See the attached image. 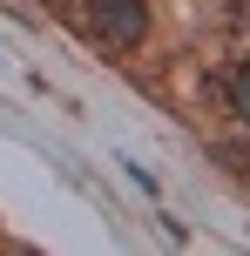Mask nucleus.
Returning <instances> with one entry per match:
<instances>
[{
  "label": "nucleus",
  "instance_id": "f257e3e1",
  "mask_svg": "<svg viewBox=\"0 0 250 256\" xmlns=\"http://www.w3.org/2000/svg\"><path fill=\"white\" fill-rule=\"evenodd\" d=\"M88 20H95V34L108 48H142V34H149V7L142 0H88Z\"/></svg>",
  "mask_w": 250,
  "mask_h": 256
},
{
  "label": "nucleus",
  "instance_id": "f03ea898",
  "mask_svg": "<svg viewBox=\"0 0 250 256\" xmlns=\"http://www.w3.org/2000/svg\"><path fill=\"white\" fill-rule=\"evenodd\" d=\"M230 94H237V115H243V122H250V61H243V68H237V81H230Z\"/></svg>",
  "mask_w": 250,
  "mask_h": 256
}]
</instances>
